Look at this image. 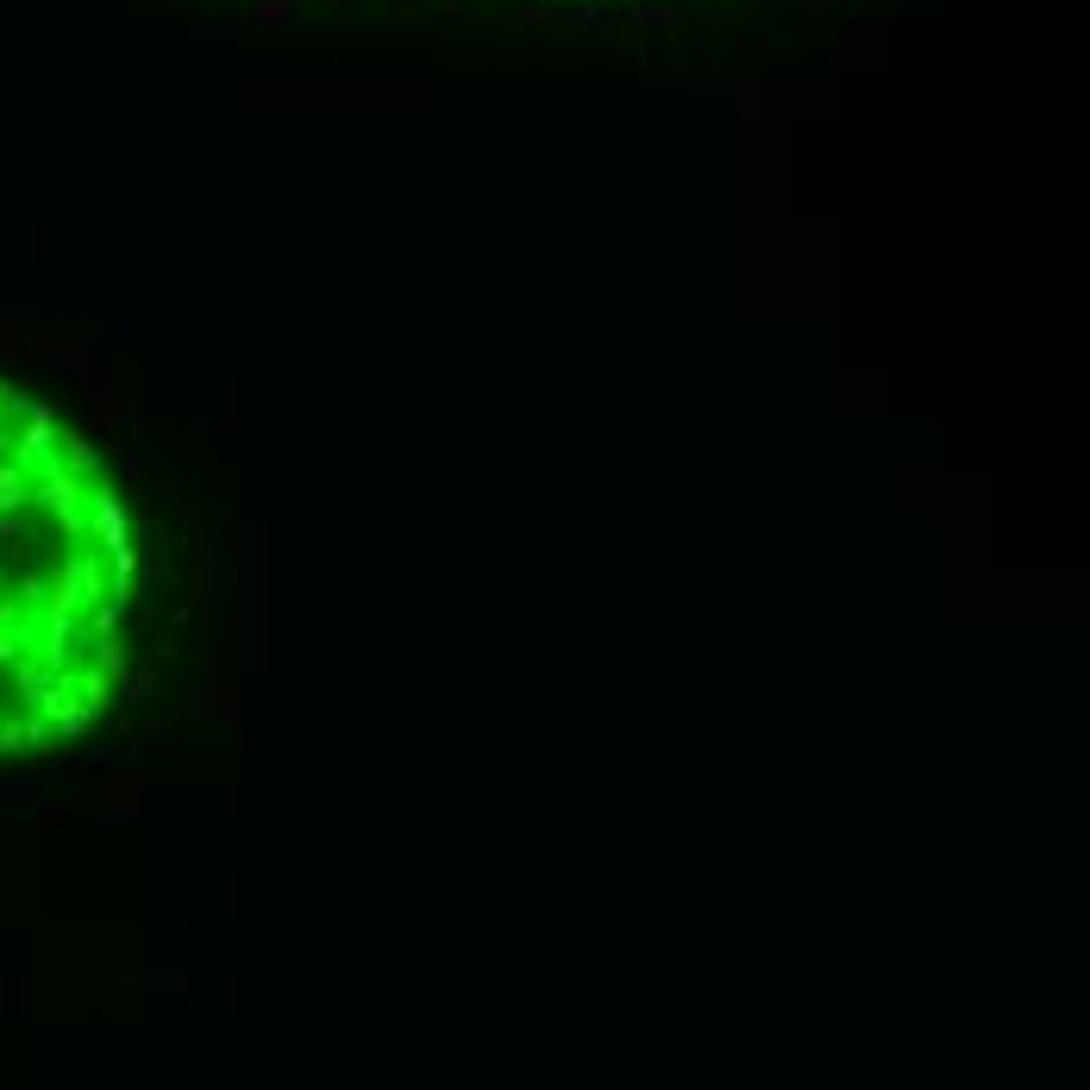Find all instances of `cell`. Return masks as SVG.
I'll return each instance as SVG.
<instances>
[{
	"label": "cell",
	"mask_w": 1090,
	"mask_h": 1090,
	"mask_svg": "<svg viewBox=\"0 0 1090 1090\" xmlns=\"http://www.w3.org/2000/svg\"><path fill=\"white\" fill-rule=\"evenodd\" d=\"M132 545L101 470L0 389V752L76 733L120 677Z\"/></svg>",
	"instance_id": "obj_1"
}]
</instances>
